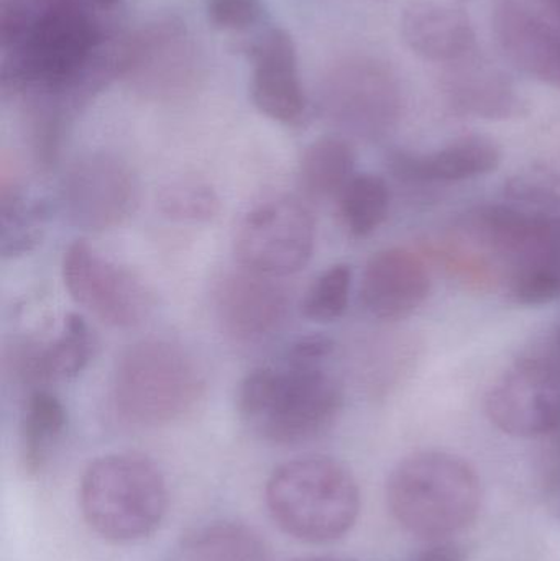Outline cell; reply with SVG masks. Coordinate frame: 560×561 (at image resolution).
I'll list each match as a JSON object with an SVG mask.
<instances>
[{
	"instance_id": "obj_31",
	"label": "cell",
	"mask_w": 560,
	"mask_h": 561,
	"mask_svg": "<svg viewBox=\"0 0 560 561\" xmlns=\"http://www.w3.org/2000/svg\"><path fill=\"white\" fill-rule=\"evenodd\" d=\"M334 352V342L321 333L302 336L293 343L286 356V365L299 366V368H316Z\"/></svg>"
},
{
	"instance_id": "obj_32",
	"label": "cell",
	"mask_w": 560,
	"mask_h": 561,
	"mask_svg": "<svg viewBox=\"0 0 560 561\" xmlns=\"http://www.w3.org/2000/svg\"><path fill=\"white\" fill-rule=\"evenodd\" d=\"M467 549L453 539L431 540L414 561H466Z\"/></svg>"
},
{
	"instance_id": "obj_24",
	"label": "cell",
	"mask_w": 560,
	"mask_h": 561,
	"mask_svg": "<svg viewBox=\"0 0 560 561\" xmlns=\"http://www.w3.org/2000/svg\"><path fill=\"white\" fill-rule=\"evenodd\" d=\"M184 561H272L259 534L242 524L222 523L187 542Z\"/></svg>"
},
{
	"instance_id": "obj_16",
	"label": "cell",
	"mask_w": 560,
	"mask_h": 561,
	"mask_svg": "<svg viewBox=\"0 0 560 561\" xmlns=\"http://www.w3.org/2000/svg\"><path fill=\"white\" fill-rule=\"evenodd\" d=\"M431 293L426 263L407 249H385L368 260L362 276L365 309L381 320L413 316Z\"/></svg>"
},
{
	"instance_id": "obj_35",
	"label": "cell",
	"mask_w": 560,
	"mask_h": 561,
	"mask_svg": "<svg viewBox=\"0 0 560 561\" xmlns=\"http://www.w3.org/2000/svg\"><path fill=\"white\" fill-rule=\"evenodd\" d=\"M299 561H352V560H342V559H331V557H318V559H306Z\"/></svg>"
},
{
	"instance_id": "obj_5",
	"label": "cell",
	"mask_w": 560,
	"mask_h": 561,
	"mask_svg": "<svg viewBox=\"0 0 560 561\" xmlns=\"http://www.w3.org/2000/svg\"><path fill=\"white\" fill-rule=\"evenodd\" d=\"M79 500L94 533L112 542H134L160 527L168 490L153 461L137 454H115L89 465Z\"/></svg>"
},
{
	"instance_id": "obj_13",
	"label": "cell",
	"mask_w": 560,
	"mask_h": 561,
	"mask_svg": "<svg viewBox=\"0 0 560 561\" xmlns=\"http://www.w3.org/2000/svg\"><path fill=\"white\" fill-rule=\"evenodd\" d=\"M252 61L250 89L255 107L279 124H301L308 102L292 35L283 28L270 30L253 45Z\"/></svg>"
},
{
	"instance_id": "obj_34",
	"label": "cell",
	"mask_w": 560,
	"mask_h": 561,
	"mask_svg": "<svg viewBox=\"0 0 560 561\" xmlns=\"http://www.w3.org/2000/svg\"><path fill=\"white\" fill-rule=\"evenodd\" d=\"M546 2H548L549 7H551V9L555 10L556 13H558L560 19V0H546Z\"/></svg>"
},
{
	"instance_id": "obj_9",
	"label": "cell",
	"mask_w": 560,
	"mask_h": 561,
	"mask_svg": "<svg viewBox=\"0 0 560 561\" xmlns=\"http://www.w3.org/2000/svg\"><path fill=\"white\" fill-rule=\"evenodd\" d=\"M487 417L503 434L542 438L560 427V363L519 359L487 392Z\"/></svg>"
},
{
	"instance_id": "obj_17",
	"label": "cell",
	"mask_w": 560,
	"mask_h": 561,
	"mask_svg": "<svg viewBox=\"0 0 560 561\" xmlns=\"http://www.w3.org/2000/svg\"><path fill=\"white\" fill-rule=\"evenodd\" d=\"M441 91L449 107L460 115L510 121L526 111L512 79L499 68L477 61L476 56L447 66Z\"/></svg>"
},
{
	"instance_id": "obj_28",
	"label": "cell",
	"mask_w": 560,
	"mask_h": 561,
	"mask_svg": "<svg viewBox=\"0 0 560 561\" xmlns=\"http://www.w3.org/2000/svg\"><path fill=\"white\" fill-rule=\"evenodd\" d=\"M508 290L519 306L552 302L560 296V260H535L513 266Z\"/></svg>"
},
{
	"instance_id": "obj_2",
	"label": "cell",
	"mask_w": 560,
	"mask_h": 561,
	"mask_svg": "<svg viewBox=\"0 0 560 561\" xmlns=\"http://www.w3.org/2000/svg\"><path fill=\"white\" fill-rule=\"evenodd\" d=\"M482 500V481L476 468L447 451L410 455L388 478L391 516L421 539H453L476 523Z\"/></svg>"
},
{
	"instance_id": "obj_23",
	"label": "cell",
	"mask_w": 560,
	"mask_h": 561,
	"mask_svg": "<svg viewBox=\"0 0 560 561\" xmlns=\"http://www.w3.org/2000/svg\"><path fill=\"white\" fill-rule=\"evenodd\" d=\"M66 427V411L61 401L48 391L30 394L22 417L20 444L26 473L42 470L55 442Z\"/></svg>"
},
{
	"instance_id": "obj_8",
	"label": "cell",
	"mask_w": 560,
	"mask_h": 561,
	"mask_svg": "<svg viewBox=\"0 0 560 561\" xmlns=\"http://www.w3.org/2000/svg\"><path fill=\"white\" fill-rule=\"evenodd\" d=\"M315 239L308 207L293 197H278L247 214L237 232L236 255L243 270L282 278L308 265Z\"/></svg>"
},
{
	"instance_id": "obj_27",
	"label": "cell",
	"mask_w": 560,
	"mask_h": 561,
	"mask_svg": "<svg viewBox=\"0 0 560 561\" xmlns=\"http://www.w3.org/2000/svg\"><path fill=\"white\" fill-rule=\"evenodd\" d=\"M351 266L334 265L325 270L309 287L302 300V313L315 322H334L344 316L351 299Z\"/></svg>"
},
{
	"instance_id": "obj_19",
	"label": "cell",
	"mask_w": 560,
	"mask_h": 561,
	"mask_svg": "<svg viewBox=\"0 0 560 561\" xmlns=\"http://www.w3.org/2000/svg\"><path fill=\"white\" fill-rule=\"evenodd\" d=\"M500 161L502 153L495 141L482 135H469L450 141L434 153L398 151L391 154L390 167L404 180L459 183L493 173L500 167Z\"/></svg>"
},
{
	"instance_id": "obj_22",
	"label": "cell",
	"mask_w": 560,
	"mask_h": 561,
	"mask_svg": "<svg viewBox=\"0 0 560 561\" xmlns=\"http://www.w3.org/2000/svg\"><path fill=\"white\" fill-rule=\"evenodd\" d=\"M45 203L16 183L2 180L0 190V252L3 259H19L35 250L45 233Z\"/></svg>"
},
{
	"instance_id": "obj_15",
	"label": "cell",
	"mask_w": 560,
	"mask_h": 561,
	"mask_svg": "<svg viewBox=\"0 0 560 561\" xmlns=\"http://www.w3.org/2000/svg\"><path fill=\"white\" fill-rule=\"evenodd\" d=\"M216 307L230 336L239 342H259L285 322L289 300L273 278L243 270L220 280Z\"/></svg>"
},
{
	"instance_id": "obj_33",
	"label": "cell",
	"mask_w": 560,
	"mask_h": 561,
	"mask_svg": "<svg viewBox=\"0 0 560 561\" xmlns=\"http://www.w3.org/2000/svg\"><path fill=\"white\" fill-rule=\"evenodd\" d=\"M98 7H102V9H111V7L117 5L121 0H92Z\"/></svg>"
},
{
	"instance_id": "obj_4",
	"label": "cell",
	"mask_w": 560,
	"mask_h": 561,
	"mask_svg": "<svg viewBox=\"0 0 560 561\" xmlns=\"http://www.w3.org/2000/svg\"><path fill=\"white\" fill-rule=\"evenodd\" d=\"M335 379L319 368H260L239 389L243 421L266 440L295 445L321 435L341 411Z\"/></svg>"
},
{
	"instance_id": "obj_25",
	"label": "cell",
	"mask_w": 560,
	"mask_h": 561,
	"mask_svg": "<svg viewBox=\"0 0 560 561\" xmlns=\"http://www.w3.org/2000/svg\"><path fill=\"white\" fill-rule=\"evenodd\" d=\"M390 187L377 174H355L339 196V213L354 237H368L385 222L390 210Z\"/></svg>"
},
{
	"instance_id": "obj_12",
	"label": "cell",
	"mask_w": 560,
	"mask_h": 561,
	"mask_svg": "<svg viewBox=\"0 0 560 561\" xmlns=\"http://www.w3.org/2000/svg\"><path fill=\"white\" fill-rule=\"evenodd\" d=\"M186 28L174 20L151 23L117 43L121 76L141 91L174 94L194 82L196 58Z\"/></svg>"
},
{
	"instance_id": "obj_21",
	"label": "cell",
	"mask_w": 560,
	"mask_h": 561,
	"mask_svg": "<svg viewBox=\"0 0 560 561\" xmlns=\"http://www.w3.org/2000/svg\"><path fill=\"white\" fill-rule=\"evenodd\" d=\"M355 153L347 140L341 137H322L312 141L298 168L301 190L312 199H332L341 196L355 176Z\"/></svg>"
},
{
	"instance_id": "obj_6",
	"label": "cell",
	"mask_w": 560,
	"mask_h": 561,
	"mask_svg": "<svg viewBox=\"0 0 560 561\" xmlns=\"http://www.w3.org/2000/svg\"><path fill=\"white\" fill-rule=\"evenodd\" d=\"M203 389L196 359L167 340H144L125 350L112 385L118 414L140 425L178 421L196 405Z\"/></svg>"
},
{
	"instance_id": "obj_29",
	"label": "cell",
	"mask_w": 560,
	"mask_h": 561,
	"mask_svg": "<svg viewBox=\"0 0 560 561\" xmlns=\"http://www.w3.org/2000/svg\"><path fill=\"white\" fill-rule=\"evenodd\" d=\"M262 15V0H209L207 3V16L219 30L242 32L255 25Z\"/></svg>"
},
{
	"instance_id": "obj_14",
	"label": "cell",
	"mask_w": 560,
	"mask_h": 561,
	"mask_svg": "<svg viewBox=\"0 0 560 561\" xmlns=\"http://www.w3.org/2000/svg\"><path fill=\"white\" fill-rule=\"evenodd\" d=\"M493 32L516 68L560 89V30L551 22L522 0H496Z\"/></svg>"
},
{
	"instance_id": "obj_1",
	"label": "cell",
	"mask_w": 560,
	"mask_h": 561,
	"mask_svg": "<svg viewBox=\"0 0 560 561\" xmlns=\"http://www.w3.org/2000/svg\"><path fill=\"white\" fill-rule=\"evenodd\" d=\"M3 92H32L65 111L117 78L115 46L81 0H2Z\"/></svg>"
},
{
	"instance_id": "obj_20",
	"label": "cell",
	"mask_w": 560,
	"mask_h": 561,
	"mask_svg": "<svg viewBox=\"0 0 560 561\" xmlns=\"http://www.w3.org/2000/svg\"><path fill=\"white\" fill-rule=\"evenodd\" d=\"M94 355V336L88 322L69 313L61 333L46 345L26 346L13 355V371L30 385L68 381L78 376Z\"/></svg>"
},
{
	"instance_id": "obj_11",
	"label": "cell",
	"mask_w": 560,
	"mask_h": 561,
	"mask_svg": "<svg viewBox=\"0 0 560 561\" xmlns=\"http://www.w3.org/2000/svg\"><path fill=\"white\" fill-rule=\"evenodd\" d=\"M138 194L137 176L127 163L107 153L88 154L65 174L62 210L78 229L102 232L132 216Z\"/></svg>"
},
{
	"instance_id": "obj_7",
	"label": "cell",
	"mask_w": 560,
	"mask_h": 561,
	"mask_svg": "<svg viewBox=\"0 0 560 561\" xmlns=\"http://www.w3.org/2000/svg\"><path fill=\"white\" fill-rule=\"evenodd\" d=\"M325 117L348 134L380 138L400 121L403 94L390 66L352 56L332 66L321 84Z\"/></svg>"
},
{
	"instance_id": "obj_30",
	"label": "cell",
	"mask_w": 560,
	"mask_h": 561,
	"mask_svg": "<svg viewBox=\"0 0 560 561\" xmlns=\"http://www.w3.org/2000/svg\"><path fill=\"white\" fill-rule=\"evenodd\" d=\"M538 460V481L551 507L560 503V427L546 435Z\"/></svg>"
},
{
	"instance_id": "obj_36",
	"label": "cell",
	"mask_w": 560,
	"mask_h": 561,
	"mask_svg": "<svg viewBox=\"0 0 560 561\" xmlns=\"http://www.w3.org/2000/svg\"><path fill=\"white\" fill-rule=\"evenodd\" d=\"M559 343H560V333H559Z\"/></svg>"
},
{
	"instance_id": "obj_26",
	"label": "cell",
	"mask_w": 560,
	"mask_h": 561,
	"mask_svg": "<svg viewBox=\"0 0 560 561\" xmlns=\"http://www.w3.org/2000/svg\"><path fill=\"white\" fill-rule=\"evenodd\" d=\"M158 206L171 220L201 224L209 222L219 214L220 201L207 184L180 181L160 191Z\"/></svg>"
},
{
	"instance_id": "obj_18",
	"label": "cell",
	"mask_w": 560,
	"mask_h": 561,
	"mask_svg": "<svg viewBox=\"0 0 560 561\" xmlns=\"http://www.w3.org/2000/svg\"><path fill=\"white\" fill-rule=\"evenodd\" d=\"M401 33L407 45L427 61L449 66L476 56V32L466 13L434 0L408 3Z\"/></svg>"
},
{
	"instance_id": "obj_3",
	"label": "cell",
	"mask_w": 560,
	"mask_h": 561,
	"mask_svg": "<svg viewBox=\"0 0 560 561\" xmlns=\"http://www.w3.org/2000/svg\"><path fill=\"white\" fill-rule=\"evenodd\" d=\"M273 520L295 539H341L361 513V491L348 468L329 457H301L282 465L266 484Z\"/></svg>"
},
{
	"instance_id": "obj_10",
	"label": "cell",
	"mask_w": 560,
	"mask_h": 561,
	"mask_svg": "<svg viewBox=\"0 0 560 561\" xmlns=\"http://www.w3.org/2000/svg\"><path fill=\"white\" fill-rule=\"evenodd\" d=\"M61 272L72 300L107 325L132 329L150 316L153 299L145 284L84 240L68 247Z\"/></svg>"
}]
</instances>
